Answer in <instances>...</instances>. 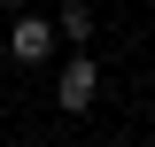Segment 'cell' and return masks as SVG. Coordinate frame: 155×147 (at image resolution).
Segmentation results:
<instances>
[{"instance_id": "obj_1", "label": "cell", "mask_w": 155, "mask_h": 147, "mask_svg": "<svg viewBox=\"0 0 155 147\" xmlns=\"http://www.w3.org/2000/svg\"><path fill=\"white\" fill-rule=\"evenodd\" d=\"M54 101H62V116H85V109L101 101V62H85V47L54 70Z\"/></svg>"}, {"instance_id": "obj_2", "label": "cell", "mask_w": 155, "mask_h": 147, "mask_svg": "<svg viewBox=\"0 0 155 147\" xmlns=\"http://www.w3.org/2000/svg\"><path fill=\"white\" fill-rule=\"evenodd\" d=\"M8 54H16L23 70H39V62L54 54V23H47V16H23V8H16V31H8Z\"/></svg>"}, {"instance_id": "obj_3", "label": "cell", "mask_w": 155, "mask_h": 147, "mask_svg": "<svg viewBox=\"0 0 155 147\" xmlns=\"http://www.w3.org/2000/svg\"><path fill=\"white\" fill-rule=\"evenodd\" d=\"M54 39L85 47V39H93V8H85V0H62V8H54Z\"/></svg>"}, {"instance_id": "obj_4", "label": "cell", "mask_w": 155, "mask_h": 147, "mask_svg": "<svg viewBox=\"0 0 155 147\" xmlns=\"http://www.w3.org/2000/svg\"><path fill=\"white\" fill-rule=\"evenodd\" d=\"M0 8H23V0H0Z\"/></svg>"}]
</instances>
